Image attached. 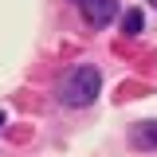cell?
<instances>
[{
    "label": "cell",
    "instance_id": "5",
    "mask_svg": "<svg viewBox=\"0 0 157 157\" xmlns=\"http://www.w3.org/2000/svg\"><path fill=\"white\" fill-rule=\"evenodd\" d=\"M0 126H4V110H0Z\"/></svg>",
    "mask_w": 157,
    "mask_h": 157
},
{
    "label": "cell",
    "instance_id": "4",
    "mask_svg": "<svg viewBox=\"0 0 157 157\" xmlns=\"http://www.w3.org/2000/svg\"><path fill=\"white\" fill-rule=\"evenodd\" d=\"M122 28H126V36H141V28H145V16H141V8H130V12L122 16Z\"/></svg>",
    "mask_w": 157,
    "mask_h": 157
},
{
    "label": "cell",
    "instance_id": "2",
    "mask_svg": "<svg viewBox=\"0 0 157 157\" xmlns=\"http://www.w3.org/2000/svg\"><path fill=\"white\" fill-rule=\"evenodd\" d=\"M75 4L82 8V16L90 20L94 28H106L114 20V12H118V0H75Z\"/></svg>",
    "mask_w": 157,
    "mask_h": 157
},
{
    "label": "cell",
    "instance_id": "6",
    "mask_svg": "<svg viewBox=\"0 0 157 157\" xmlns=\"http://www.w3.org/2000/svg\"><path fill=\"white\" fill-rule=\"evenodd\" d=\"M153 4H157V0H153Z\"/></svg>",
    "mask_w": 157,
    "mask_h": 157
},
{
    "label": "cell",
    "instance_id": "1",
    "mask_svg": "<svg viewBox=\"0 0 157 157\" xmlns=\"http://www.w3.org/2000/svg\"><path fill=\"white\" fill-rule=\"evenodd\" d=\"M102 90V75H98L94 67H71L67 75L59 78V102L63 106H90Z\"/></svg>",
    "mask_w": 157,
    "mask_h": 157
},
{
    "label": "cell",
    "instance_id": "3",
    "mask_svg": "<svg viewBox=\"0 0 157 157\" xmlns=\"http://www.w3.org/2000/svg\"><path fill=\"white\" fill-rule=\"evenodd\" d=\"M130 145L134 149H157V122H137L130 130Z\"/></svg>",
    "mask_w": 157,
    "mask_h": 157
}]
</instances>
